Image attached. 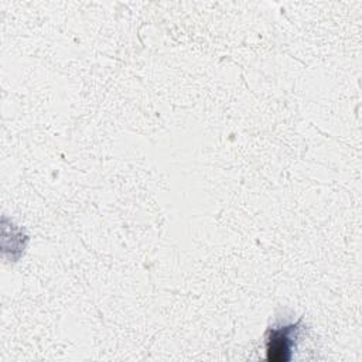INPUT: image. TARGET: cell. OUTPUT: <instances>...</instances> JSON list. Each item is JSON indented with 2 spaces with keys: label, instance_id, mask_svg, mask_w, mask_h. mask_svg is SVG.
<instances>
[{
  "label": "cell",
  "instance_id": "6da1fadb",
  "mask_svg": "<svg viewBox=\"0 0 362 362\" xmlns=\"http://www.w3.org/2000/svg\"><path fill=\"white\" fill-rule=\"evenodd\" d=\"M298 324L270 328L266 341V359L274 362H284L291 359V349L296 345Z\"/></svg>",
  "mask_w": 362,
  "mask_h": 362
}]
</instances>
